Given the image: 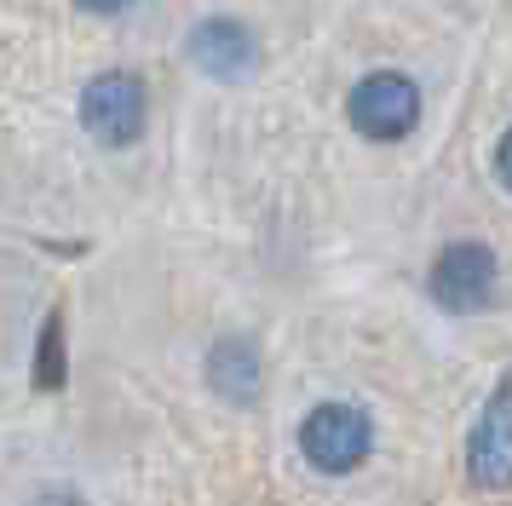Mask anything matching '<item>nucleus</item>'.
Returning a JSON list of instances; mask_svg holds the SVG:
<instances>
[{"instance_id": "nucleus-1", "label": "nucleus", "mask_w": 512, "mask_h": 506, "mask_svg": "<svg viewBox=\"0 0 512 506\" xmlns=\"http://www.w3.org/2000/svg\"><path fill=\"white\" fill-rule=\"evenodd\" d=\"M300 449L317 472H357L374 449V426L363 409L351 403H317V409L300 420Z\"/></svg>"}, {"instance_id": "nucleus-2", "label": "nucleus", "mask_w": 512, "mask_h": 506, "mask_svg": "<svg viewBox=\"0 0 512 506\" xmlns=\"http://www.w3.org/2000/svg\"><path fill=\"white\" fill-rule=\"evenodd\" d=\"M346 115H351V127H357L363 138L392 144V138H403L420 121V87L403 75V69H374V75H363V81L351 87Z\"/></svg>"}, {"instance_id": "nucleus-3", "label": "nucleus", "mask_w": 512, "mask_h": 506, "mask_svg": "<svg viewBox=\"0 0 512 506\" xmlns=\"http://www.w3.org/2000/svg\"><path fill=\"white\" fill-rule=\"evenodd\" d=\"M144 81L127 75V69H104L81 87V127L98 138V144H133L144 133Z\"/></svg>"}, {"instance_id": "nucleus-4", "label": "nucleus", "mask_w": 512, "mask_h": 506, "mask_svg": "<svg viewBox=\"0 0 512 506\" xmlns=\"http://www.w3.org/2000/svg\"><path fill=\"white\" fill-rule=\"evenodd\" d=\"M495 276H501V265H495V253L484 242H455L432 265V299L443 311H478L495 294Z\"/></svg>"}, {"instance_id": "nucleus-5", "label": "nucleus", "mask_w": 512, "mask_h": 506, "mask_svg": "<svg viewBox=\"0 0 512 506\" xmlns=\"http://www.w3.org/2000/svg\"><path fill=\"white\" fill-rule=\"evenodd\" d=\"M466 466L478 489H512V380L478 414V426L466 437Z\"/></svg>"}, {"instance_id": "nucleus-6", "label": "nucleus", "mask_w": 512, "mask_h": 506, "mask_svg": "<svg viewBox=\"0 0 512 506\" xmlns=\"http://www.w3.org/2000/svg\"><path fill=\"white\" fill-rule=\"evenodd\" d=\"M190 64L213 81H242L259 64V41L248 35V23L236 18H202L190 29Z\"/></svg>"}, {"instance_id": "nucleus-7", "label": "nucleus", "mask_w": 512, "mask_h": 506, "mask_svg": "<svg viewBox=\"0 0 512 506\" xmlns=\"http://www.w3.org/2000/svg\"><path fill=\"white\" fill-rule=\"evenodd\" d=\"M208 386L225 397V403H254L259 386H265V363H259L254 340H219L208 351Z\"/></svg>"}, {"instance_id": "nucleus-8", "label": "nucleus", "mask_w": 512, "mask_h": 506, "mask_svg": "<svg viewBox=\"0 0 512 506\" xmlns=\"http://www.w3.org/2000/svg\"><path fill=\"white\" fill-rule=\"evenodd\" d=\"M64 374H70V363H64V305H52L47 322H41V340H35V368H29V380H35V391H58Z\"/></svg>"}, {"instance_id": "nucleus-9", "label": "nucleus", "mask_w": 512, "mask_h": 506, "mask_svg": "<svg viewBox=\"0 0 512 506\" xmlns=\"http://www.w3.org/2000/svg\"><path fill=\"white\" fill-rule=\"evenodd\" d=\"M495 173H501V184L512 190V133L501 138V144H495Z\"/></svg>"}, {"instance_id": "nucleus-10", "label": "nucleus", "mask_w": 512, "mask_h": 506, "mask_svg": "<svg viewBox=\"0 0 512 506\" xmlns=\"http://www.w3.org/2000/svg\"><path fill=\"white\" fill-rule=\"evenodd\" d=\"M81 12H98V18H110V12H121V6H133V0H75Z\"/></svg>"}, {"instance_id": "nucleus-11", "label": "nucleus", "mask_w": 512, "mask_h": 506, "mask_svg": "<svg viewBox=\"0 0 512 506\" xmlns=\"http://www.w3.org/2000/svg\"><path fill=\"white\" fill-rule=\"evenodd\" d=\"M35 506H81V495H70V489H47Z\"/></svg>"}]
</instances>
